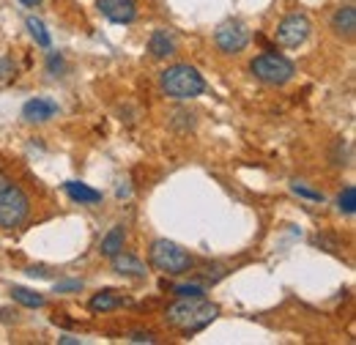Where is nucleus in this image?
<instances>
[{"label":"nucleus","mask_w":356,"mask_h":345,"mask_svg":"<svg viewBox=\"0 0 356 345\" xmlns=\"http://www.w3.org/2000/svg\"><path fill=\"white\" fill-rule=\"evenodd\" d=\"M220 315V307L211 302H206L203 296H192V299H181L173 307H168L165 321L170 326L181 329L184 335H195L203 326H209L214 318Z\"/></svg>","instance_id":"obj_1"},{"label":"nucleus","mask_w":356,"mask_h":345,"mask_svg":"<svg viewBox=\"0 0 356 345\" xmlns=\"http://www.w3.org/2000/svg\"><path fill=\"white\" fill-rule=\"evenodd\" d=\"M28 214H31V200L25 189L0 170V227L14 230L28 219Z\"/></svg>","instance_id":"obj_2"},{"label":"nucleus","mask_w":356,"mask_h":345,"mask_svg":"<svg viewBox=\"0 0 356 345\" xmlns=\"http://www.w3.org/2000/svg\"><path fill=\"white\" fill-rule=\"evenodd\" d=\"M162 88L170 99H195L206 90V80L200 77V72L189 63H176V66H168L162 72Z\"/></svg>","instance_id":"obj_3"},{"label":"nucleus","mask_w":356,"mask_h":345,"mask_svg":"<svg viewBox=\"0 0 356 345\" xmlns=\"http://www.w3.org/2000/svg\"><path fill=\"white\" fill-rule=\"evenodd\" d=\"M148 255H151V266L154 268H159V271H165L170 277H178V274H184V271L192 268V255L181 244L168 241V239H156L151 244V252Z\"/></svg>","instance_id":"obj_4"},{"label":"nucleus","mask_w":356,"mask_h":345,"mask_svg":"<svg viewBox=\"0 0 356 345\" xmlns=\"http://www.w3.org/2000/svg\"><path fill=\"white\" fill-rule=\"evenodd\" d=\"M250 69H252V74H255L261 83H266V86H285V83H291L293 74H296V66H293L288 58H282V55H258Z\"/></svg>","instance_id":"obj_5"},{"label":"nucleus","mask_w":356,"mask_h":345,"mask_svg":"<svg viewBox=\"0 0 356 345\" xmlns=\"http://www.w3.org/2000/svg\"><path fill=\"white\" fill-rule=\"evenodd\" d=\"M214 44H217L222 52H227V55H236V52H241V49L250 44V31H247L244 22L227 19V22H222V25L217 28Z\"/></svg>","instance_id":"obj_6"},{"label":"nucleus","mask_w":356,"mask_h":345,"mask_svg":"<svg viewBox=\"0 0 356 345\" xmlns=\"http://www.w3.org/2000/svg\"><path fill=\"white\" fill-rule=\"evenodd\" d=\"M312 25L310 19L305 17V14H288L282 22H280V28H277V42L282 44V47H299V44L307 42V36H310Z\"/></svg>","instance_id":"obj_7"},{"label":"nucleus","mask_w":356,"mask_h":345,"mask_svg":"<svg viewBox=\"0 0 356 345\" xmlns=\"http://www.w3.org/2000/svg\"><path fill=\"white\" fill-rule=\"evenodd\" d=\"M96 8L118 25H127L137 17V0H96Z\"/></svg>","instance_id":"obj_8"},{"label":"nucleus","mask_w":356,"mask_h":345,"mask_svg":"<svg viewBox=\"0 0 356 345\" xmlns=\"http://www.w3.org/2000/svg\"><path fill=\"white\" fill-rule=\"evenodd\" d=\"M58 115V104L52 102V99H31V102H25V107H22V118L28 121V124H47L49 118H55Z\"/></svg>","instance_id":"obj_9"},{"label":"nucleus","mask_w":356,"mask_h":345,"mask_svg":"<svg viewBox=\"0 0 356 345\" xmlns=\"http://www.w3.org/2000/svg\"><path fill=\"white\" fill-rule=\"evenodd\" d=\"M332 31H334L337 36H346V39L354 36L356 33V8L354 6H343V8L334 11V17H332Z\"/></svg>","instance_id":"obj_10"},{"label":"nucleus","mask_w":356,"mask_h":345,"mask_svg":"<svg viewBox=\"0 0 356 345\" xmlns=\"http://www.w3.org/2000/svg\"><path fill=\"white\" fill-rule=\"evenodd\" d=\"M63 189H66V195H69L74 203H83V206H93V203L102 200V192H99V189H93L88 184H80V181H66Z\"/></svg>","instance_id":"obj_11"},{"label":"nucleus","mask_w":356,"mask_h":345,"mask_svg":"<svg viewBox=\"0 0 356 345\" xmlns=\"http://www.w3.org/2000/svg\"><path fill=\"white\" fill-rule=\"evenodd\" d=\"M113 268L118 271V274H127V277H145L148 271H145V263L143 260H137L134 255H127L124 250L118 252V255H113Z\"/></svg>","instance_id":"obj_12"},{"label":"nucleus","mask_w":356,"mask_h":345,"mask_svg":"<svg viewBox=\"0 0 356 345\" xmlns=\"http://www.w3.org/2000/svg\"><path fill=\"white\" fill-rule=\"evenodd\" d=\"M148 52L154 58H170L176 52V39L168 31H154L148 39Z\"/></svg>","instance_id":"obj_13"},{"label":"nucleus","mask_w":356,"mask_h":345,"mask_svg":"<svg viewBox=\"0 0 356 345\" xmlns=\"http://www.w3.org/2000/svg\"><path fill=\"white\" fill-rule=\"evenodd\" d=\"M124 239H127V233H124V225H115L104 239H102V247H99V252L104 255V258H113V255H118L121 250H124Z\"/></svg>","instance_id":"obj_14"},{"label":"nucleus","mask_w":356,"mask_h":345,"mask_svg":"<svg viewBox=\"0 0 356 345\" xmlns=\"http://www.w3.org/2000/svg\"><path fill=\"white\" fill-rule=\"evenodd\" d=\"M11 296H14V302H19L22 307H31V310L44 307V296H42V294H36V291H31V288H22V285H14V288H11Z\"/></svg>","instance_id":"obj_15"},{"label":"nucleus","mask_w":356,"mask_h":345,"mask_svg":"<svg viewBox=\"0 0 356 345\" xmlns=\"http://www.w3.org/2000/svg\"><path fill=\"white\" fill-rule=\"evenodd\" d=\"M88 307L93 310V312H110V310L121 307V299L113 296V291H104V294H96V296L88 302Z\"/></svg>","instance_id":"obj_16"},{"label":"nucleus","mask_w":356,"mask_h":345,"mask_svg":"<svg viewBox=\"0 0 356 345\" xmlns=\"http://www.w3.org/2000/svg\"><path fill=\"white\" fill-rule=\"evenodd\" d=\"M28 31H31V36L36 39V44L39 47H49L52 44V39H49V33H47V28H44V22L42 19H36V17H28Z\"/></svg>","instance_id":"obj_17"},{"label":"nucleus","mask_w":356,"mask_h":345,"mask_svg":"<svg viewBox=\"0 0 356 345\" xmlns=\"http://www.w3.org/2000/svg\"><path fill=\"white\" fill-rule=\"evenodd\" d=\"M337 206H340V211H346V214H354V211H356V186H354V184H348V186L340 192V198H337Z\"/></svg>","instance_id":"obj_18"},{"label":"nucleus","mask_w":356,"mask_h":345,"mask_svg":"<svg viewBox=\"0 0 356 345\" xmlns=\"http://www.w3.org/2000/svg\"><path fill=\"white\" fill-rule=\"evenodd\" d=\"M332 159H334V165H351V143L348 140H337Z\"/></svg>","instance_id":"obj_19"},{"label":"nucleus","mask_w":356,"mask_h":345,"mask_svg":"<svg viewBox=\"0 0 356 345\" xmlns=\"http://www.w3.org/2000/svg\"><path fill=\"white\" fill-rule=\"evenodd\" d=\"M173 294H176L178 299H192V296H203L206 288H203V285H195V282H184V285H176V288H173Z\"/></svg>","instance_id":"obj_20"},{"label":"nucleus","mask_w":356,"mask_h":345,"mask_svg":"<svg viewBox=\"0 0 356 345\" xmlns=\"http://www.w3.org/2000/svg\"><path fill=\"white\" fill-rule=\"evenodd\" d=\"M170 124H173L176 129L186 131V129H192V127H195V115H192V113H186V110H178Z\"/></svg>","instance_id":"obj_21"},{"label":"nucleus","mask_w":356,"mask_h":345,"mask_svg":"<svg viewBox=\"0 0 356 345\" xmlns=\"http://www.w3.org/2000/svg\"><path fill=\"white\" fill-rule=\"evenodd\" d=\"M47 69H49V74H63V69H66V63H63V55L60 52H49L47 55Z\"/></svg>","instance_id":"obj_22"},{"label":"nucleus","mask_w":356,"mask_h":345,"mask_svg":"<svg viewBox=\"0 0 356 345\" xmlns=\"http://www.w3.org/2000/svg\"><path fill=\"white\" fill-rule=\"evenodd\" d=\"M291 189H293L296 195L307 198V200H323V195H321V192H315V189H307V186H305V184H299V181H293V184H291Z\"/></svg>","instance_id":"obj_23"},{"label":"nucleus","mask_w":356,"mask_h":345,"mask_svg":"<svg viewBox=\"0 0 356 345\" xmlns=\"http://www.w3.org/2000/svg\"><path fill=\"white\" fill-rule=\"evenodd\" d=\"M83 282L80 280H63V282H55V291L58 294H69V291H80Z\"/></svg>","instance_id":"obj_24"},{"label":"nucleus","mask_w":356,"mask_h":345,"mask_svg":"<svg viewBox=\"0 0 356 345\" xmlns=\"http://www.w3.org/2000/svg\"><path fill=\"white\" fill-rule=\"evenodd\" d=\"M129 340H132V343H156V337H154V335H151V332H132V335H129Z\"/></svg>","instance_id":"obj_25"},{"label":"nucleus","mask_w":356,"mask_h":345,"mask_svg":"<svg viewBox=\"0 0 356 345\" xmlns=\"http://www.w3.org/2000/svg\"><path fill=\"white\" fill-rule=\"evenodd\" d=\"M14 72V66H11V58H0V80L3 77H8Z\"/></svg>","instance_id":"obj_26"},{"label":"nucleus","mask_w":356,"mask_h":345,"mask_svg":"<svg viewBox=\"0 0 356 345\" xmlns=\"http://www.w3.org/2000/svg\"><path fill=\"white\" fill-rule=\"evenodd\" d=\"M28 274H31V277H47V268L44 266H31Z\"/></svg>","instance_id":"obj_27"},{"label":"nucleus","mask_w":356,"mask_h":345,"mask_svg":"<svg viewBox=\"0 0 356 345\" xmlns=\"http://www.w3.org/2000/svg\"><path fill=\"white\" fill-rule=\"evenodd\" d=\"M58 343L60 345H80V340H77V337H60Z\"/></svg>","instance_id":"obj_28"},{"label":"nucleus","mask_w":356,"mask_h":345,"mask_svg":"<svg viewBox=\"0 0 356 345\" xmlns=\"http://www.w3.org/2000/svg\"><path fill=\"white\" fill-rule=\"evenodd\" d=\"M19 3H22V6H39L42 0H19Z\"/></svg>","instance_id":"obj_29"}]
</instances>
